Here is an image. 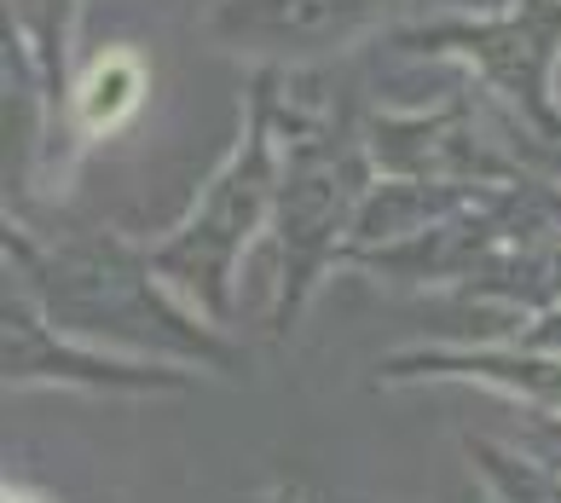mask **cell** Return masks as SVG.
<instances>
[{
    "label": "cell",
    "instance_id": "1",
    "mask_svg": "<svg viewBox=\"0 0 561 503\" xmlns=\"http://www.w3.org/2000/svg\"><path fill=\"white\" fill-rule=\"evenodd\" d=\"M7 272L58 330L99 353L220 376L243 370L232 335L203 319L185 296H174V284L151 266V249L105 226H70V232L41 238L7 220Z\"/></svg>",
    "mask_w": 561,
    "mask_h": 503
},
{
    "label": "cell",
    "instance_id": "2",
    "mask_svg": "<svg viewBox=\"0 0 561 503\" xmlns=\"http://www.w3.org/2000/svg\"><path fill=\"white\" fill-rule=\"evenodd\" d=\"M365 122L324 104V111H289L284 70H278V203H273V243H278V301L273 335H289L301 307L313 301L330 266L347 261L353 226L370 197Z\"/></svg>",
    "mask_w": 561,
    "mask_h": 503
},
{
    "label": "cell",
    "instance_id": "3",
    "mask_svg": "<svg viewBox=\"0 0 561 503\" xmlns=\"http://www.w3.org/2000/svg\"><path fill=\"white\" fill-rule=\"evenodd\" d=\"M273 203H278V70H261L249 81L232 162L203 185L192 215L169 238L151 243V266L174 284V296H185L220 330L232 324L238 261L273 226Z\"/></svg>",
    "mask_w": 561,
    "mask_h": 503
},
{
    "label": "cell",
    "instance_id": "4",
    "mask_svg": "<svg viewBox=\"0 0 561 503\" xmlns=\"http://www.w3.org/2000/svg\"><path fill=\"white\" fill-rule=\"evenodd\" d=\"M393 47L423 58H463L533 134L561 139V0H510L504 12L486 18H440V24L393 30Z\"/></svg>",
    "mask_w": 561,
    "mask_h": 503
},
{
    "label": "cell",
    "instance_id": "5",
    "mask_svg": "<svg viewBox=\"0 0 561 503\" xmlns=\"http://www.w3.org/2000/svg\"><path fill=\"white\" fill-rule=\"evenodd\" d=\"M0 370L7 388H88V393H180L192 388L185 365H151L99 353L88 342L65 335L47 312L30 301V289L7 272L0 296Z\"/></svg>",
    "mask_w": 561,
    "mask_h": 503
},
{
    "label": "cell",
    "instance_id": "6",
    "mask_svg": "<svg viewBox=\"0 0 561 503\" xmlns=\"http://www.w3.org/2000/svg\"><path fill=\"white\" fill-rule=\"evenodd\" d=\"M393 12H405V0H220L209 35L243 58H266V70H278L342 53L347 41L388 24Z\"/></svg>",
    "mask_w": 561,
    "mask_h": 503
},
{
    "label": "cell",
    "instance_id": "7",
    "mask_svg": "<svg viewBox=\"0 0 561 503\" xmlns=\"http://www.w3.org/2000/svg\"><path fill=\"white\" fill-rule=\"evenodd\" d=\"M365 145H370L377 174H393V180H474V185L522 180L515 162L497 157L481 139L469 104H434V111H411V116L370 111Z\"/></svg>",
    "mask_w": 561,
    "mask_h": 503
},
{
    "label": "cell",
    "instance_id": "8",
    "mask_svg": "<svg viewBox=\"0 0 561 503\" xmlns=\"http://www.w3.org/2000/svg\"><path fill=\"white\" fill-rule=\"evenodd\" d=\"M377 382H474L492 393H510L527 411L561 416V353L527 342H481V347H411L377 359Z\"/></svg>",
    "mask_w": 561,
    "mask_h": 503
},
{
    "label": "cell",
    "instance_id": "9",
    "mask_svg": "<svg viewBox=\"0 0 561 503\" xmlns=\"http://www.w3.org/2000/svg\"><path fill=\"white\" fill-rule=\"evenodd\" d=\"M7 35L24 47V58L35 65L41 88H47V104H65L70 93V35L81 24L76 0H7Z\"/></svg>",
    "mask_w": 561,
    "mask_h": 503
},
{
    "label": "cell",
    "instance_id": "10",
    "mask_svg": "<svg viewBox=\"0 0 561 503\" xmlns=\"http://www.w3.org/2000/svg\"><path fill=\"white\" fill-rule=\"evenodd\" d=\"M139 99H145V65L128 47H111L105 58H93V65L76 76L70 116L88 139H105L139 111Z\"/></svg>",
    "mask_w": 561,
    "mask_h": 503
},
{
    "label": "cell",
    "instance_id": "11",
    "mask_svg": "<svg viewBox=\"0 0 561 503\" xmlns=\"http://www.w3.org/2000/svg\"><path fill=\"white\" fill-rule=\"evenodd\" d=\"M463 457L481 475V487L492 492V503H561V469L538 464V457L515 451L510 439H463Z\"/></svg>",
    "mask_w": 561,
    "mask_h": 503
},
{
    "label": "cell",
    "instance_id": "12",
    "mask_svg": "<svg viewBox=\"0 0 561 503\" xmlns=\"http://www.w3.org/2000/svg\"><path fill=\"white\" fill-rule=\"evenodd\" d=\"M504 439H510L515 451L538 457V464L561 469V416H556V411H527V405H515V428H504Z\"/></svg>",
    "mask_w": 561,
    "mask_h": 503
},
{
    "label": "cell",
    "instance_id": "13",
    "mask_svg": "<svg viewBox=\"0 0 561 503\" xmlns=\"http://www.w3.org/2000/svg\"><path fill=\"white\" fill-rule=\"evenodd\" d=\"M510 335H515V342H527V347H545V353H561V307H550V312H538V319H527V324H515Z\"/></svg>",
    "mask_w": 561,
    "mask_h": 503
},
{
    "label": "cell",
    "instance_id": "14",
    "mask_svg": "<svg viewBox=\"0 0 561 503\" xmlns=\"http://www.w3.org/2000/svg\"><path fill=\"white\" fill-rule=\"evenodd\" d=\"M7 503H47V498H24V492L12 487V492H7Z\"/></svg>",
    "mask_w": 561,
    "mask_h": 503
}]
</instances>
